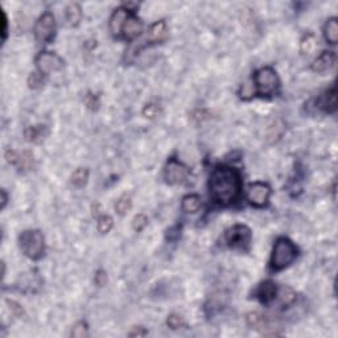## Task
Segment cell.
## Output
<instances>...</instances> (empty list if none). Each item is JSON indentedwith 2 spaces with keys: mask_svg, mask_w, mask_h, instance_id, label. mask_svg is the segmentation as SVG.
<instances>
[{
  "mask_svg": "<svg viewBox=\"0 0 338 338\" xmlns=\"http://www.w3.org/2000/svg\"><path fill=\"white\" fill-rule=\"evenodd\" d=\"M7 305H8V308H10L11 313L14 314V316H16V317H21V316L24 314L23 306H21L20 304H17L16 301L7 300Z\"/></svg>",
  "mask_w": 338,
  "mask_h": 338,
  "instance_id": "cell-32",
  "label": "cell"
},
{
  "mask_svg": "<svg viewBox=\"0 0 338 338\" xmlns=\"http://www.w3.org/2000/svg\"><path fill=\"white\" fill-rule=\"evenodd\" d=\"M167 324L168 326L172 329H180L185 326V321H184V319H182L181 316H178V314H171V316L168 317Z\"/></svg>",
  "mask_w": 338,
  "mask_h": 338,
  "instance_id": "cell-29",
  "label": "cell"
},
{
  "mask_svg": "<svg viewBox=\"0 0 338 338\" xmlns=\"http://www.w3.org/2000/svg\"><path fill=\"white\" fill-rule=\"evenodd\" d=\"M254 86L258 94L272 96L279 87V77L272 67H262L254 74Z\"/></svg>",
  "mask_w": 338,
  "mask_h": 338,
  "instance_id": "cell-4",
  "label": "cell"
},
{
  "mask_svg": "<svg viewBox=\"0 0 338 338\" xmlns=\"http://www.w3.org/2000/svg\"><path fill=\"white\" fill-rule=\"evenodd\" d=\"M148 225V218L144 214H138L132 221V227L135 231H142Z\"/></svg>",
  "mask_w": 338,
  "mask_h": 338,
  "instance_id": "cell-31",
  "label": "cell"
},
{
  "mask_svg": "<svg viewBox=\"0 0 338 338\" xmlns=\"http://www.w3.org/2000/svg\"><path fill=\"white\" fill-rule=\"evenodd\" d=\"M277 293L276 284L271 280L263 281L257 290V297L263 304H270L271 301L275 300Z\"/></svg>",
  "mask_w": 338,
  "mask_h": 338,
  "instance_id": "cell-11",
  "label": "cell"
},
{
  "mask_svg": "<svg viewBox=\"0 0 338 338\" xmlns=\"http://www.w3.org/2000/svg\"><path fill=\"white\" fill-rule=\"evenodd\" d=\"M82 17V10L80 5L77 3H72L66 7L65 10V19H66V23L70 27H77L80 24Z\"/></svg>",
  "mask_w": 338,
  "mask_h": 338,
  "instance_id": "cell-17",
  "label": "cell"
},
{
  "mask_svg": "<svg viewBox=\"0 0 338 338\" xmlns=\"http://www.w3.org/2000/svg\"><path fill=\"white\" fill-rule=\"evenodd\" d=\"M276 295L279 296V299H280L281 305H284V306H288V305L293 304L296 300L295 290H292V288H290V287L283 286L280 287V288H277Z\"/></svg>",
  "mask_w": 338,
  "mask_h": 338,
  "instance_id": "cell-20",
  "label": "cell"
},
{
  "mask_svg": "<svg viewBox=\"0 0 338 338\" xmlns=\"http://www.w3.org/2000/svg\"><path fill=\"white\" fill-rule=\"evenodd\" d=\"M180 235V231H178V229L177 227H175V229H171L169 231H168V239H175L177 238Z\"/></svg>",
  "mask_w": 338,
  "mask_h": 338,
  "instance_id": "cell-35",
  "label": "cell"
},
{
  "mask_svg": "<svg viewBox=\"0 0 338 338\" xmlns=\"http://www.w3.org/2000/svg\"><path fill=\"white\" fill-rule=\"evenodd\" d=\"M317 107L325 113H334L337 110V102H336V89L332 87L330 90L325 91L322 96L317 100Z\"/></svg>",
  "mask_w": 338,
  "mask_h": 338,
  "instance_id": "cell-14",
  "label": "cell"
},
{
  "mask_svg": "<svg viewBox=\"0 0 338 338\" xmlns=\"http://www.w3.org/2000/svg\"><path fill=\"white\" fill-rule=\"evenodd\" d=\"M167 33L168 29L165 21H162V20L161 21H156V23H153V24L149 27V29H148L147 41L152 44L161 43V41H164L165 37H167Z\"/></svg>",
  "mask_w": 338,
  "mask_h": 338,
  "instance_id": "cell-12",
  "label": "cell"
},
{
  "mask_svg": "<svg viewBox=\"0 0 338 338\" xmlns=\"http://www.w3.org/2000/svg\"><path fill=\"white\" fill-rule=\"evenodd\" d=\"M336 61V54L333 52H322L316 58L312 65V70L317 73H324L333 66Z\"/></svg>",
  "mask_w": 338,
  "mask_h": 338,
  "instance_id": "cell-13",
  "label": "cell"
},
{
  "mask_svg": "<svg viewBox=\"0 0 338 338\" xmlns=\"http://www.w3.org/2000/svg\"><path fill=\"white\" fill-rule=\"evenodd\" d=\"M89 180V171L86 168H78L72 175V184L77 188H83Z\"/></svg>",
  "mask_w": 338,
  "mask_h": 338,
  "instance_id": "cell-22",
  "label": "cell"
},
{
  "mask_svg": "<svg viewBox=\"0 0 338 338\" xmlns=\"http://www.w3.org/2000/svg\"><path fill=\"white\" fill-rule=\"evenodd\" d=\"M19 244L21 251L29 259H40L45 250V241L41 231L38 230H25L20 234Z\"/></svg>",
  "mask_w": 338,
  "mask_h": 338,
  "instance_id": "cell-3",
  "label": "cell"
},
{
  "mask_svg": "<svg viewBox=\"0 0 338 338\" xmlns=\"http://www.w3.org/2000/svg\"><path fill=\"white\" fill-rule=\"evenodd\" d=\"M56 33V20L50 12L43 14L34 25V36L41 43H48Z\"/></svg>",
  "mask_w": 338,
  "mask_h": 338,
  "instance_id": "cell-6",
  "label": "cell"
},
{
  "mask_svg": "<svg viewBox=\"0 0 338 338\" xmlns=\"http://www.w3.org/2000/svg\"><path fill=\"white\" fill-rule=\"evenodd\" d=\"M201 208V198L197 194H188L182 198V210L186 213H197Z\"/></svg>",
  "mask_w": 338,
  "mask_h": 338,
  "instance_id": "cell-19",
  "label": "cell"
},
{
  "mask_svg": "<svg viewBox=\"0 0 338 338\" xmlns=\"http://www.w3.org/2000/svg\"><path fill=\"white\" fill-rule=\"evenodd\" d=\"M3 21H4V28H3V40L5 38V34H7V15L3 12Z\"/></svg>",
  "mask_w": 338,
  "mask_h": 338,
  "instance_id": "cell-38",
  "label": "cell"
},
{
  "mask_svg": "<svg viewBox=\"0 0 338 338\" xmlns=\"http://www.w3.org/2000/svg\"><path fill=\"white\" fill-rule=\"evenodd\" d=\"M24 136L28 142L32 143H41L44 139L48 136V129L44 124H38V126H32L24 131Z\"/></svg>",
  "mask_w": 338,
  "mask_h": 338,
  "instance_id": "cell-16",
  "label": "cell"
},
{
  "mask_svg": "<svg viewBox=\"0 0 338 338\" xmlns=\"http://www.w3.org/2000/svg\"><path fill=\"white\" fill-rule=\"evenodd\" d=\"M324 37L329 44L337 43L338 40V21L336 17H332L326 21V24L324 27Z\"/></svg>",
  "mask_w": 338,
  "mask_h": 338,
  "instance_id": "cell-18",
  "label": "cell"
},
{
  "mask_svg": "<svg viewBox=\"0 0 338 338\" xmlns=\"http://www.w3.org/2000/svg\"><path fill=\"white\" fill-rule=\"evenodd\" d=\"M140 329H135L133 332H131V333H129V336H131V337H133V336H145V334H147V332H145V330H140Z\"/></svg>",
  "mask_w": 338,
  "mask_h": 338,
  "instance_id": "cell-36",
  "label": "cell"
},
{
  "mask_svg": "<svg viewBox=\"0 0 338 338\" xmlns=\"http://www.w3.org/2000/svg\"><path fill=\"white\" fill-rule=\"evenodd\" d=\"M131 198H129V195H122L119 200L116 201V204H115V210H116V213L119 215H124L127 214L129 211V209H131Z\"/></svg>",
  "mask_w": 338,
  "mask_h": 338,
  "instance_id": "cell-25",
  "label": "cell"
},
{
  "mask_svg": "<svg viewBox=\"0 0 338 338\" xmlns=\"http://www.w3.org/2000/svg\"><path fill=\"white\" fill-rule=\"evenodd\" d=\"M33 153L31 152V151H24V152L21 153L19 152V155H17V162H16V165H19V167L23 168V169H31V168L33 167Z\"/></svg>",
  "mask_w": 338,
  "mask_h": 338,
  "instance_id": "cell-23",
  "label": "cell"
},
{
  "mask_svg": "<svg viewBox=\"0 0 338 338\" xmlns=\"http://www.w3.org/2000/svg\"><path fill=\"white\" fill-rule=\"evenodd\" d=\"M85 103L90 110H97L98 109V106H99V100H98V98H97L96 96H93V94H87V96H86Z\"/></svg>",
  "mask_w": 338,
  "mask_h": 338,
  "instance_id": "cell-33",
  "label": "cell"
},
{
  "mask_svg": "<svg viewBox=\"0 0 338 338\" xmlns=\"http://www.w3.org/2000/svg\"><path fill=\"white\" fill-rule=\"evenodd\" d=\"M36 66L38 72L45 74H50L53 72H58L64 67V61L60 56L52 52L40 53L36 57Z\"/></svg>",
  "mask_w": 338,
  "mask_h": 338,
  "instance_id": "cell-7",
  "label": "cell"
},
{
  "mask_svg": "<svg viewBox=\"0 0 338 338\" xmlns=\"http://www.w3.org/2000/svg\"><path fill=\"white\" fill-rule=\"evenodd\" d=\"M270 194H271L270 186L267 184H263V182H254L248 186L247 189L248 201L258 208L266 205L268 202V198H270Z\"/></svg>",
  "mask_w": 338,
  "mask_h": 338,
  "instance_id": "cell-9",
  "label": "cell"
},
{
  "mask_svg": "<svg viewBox=\"0 0 338 338\" xmlns=\"http://www.w3.org/2000/svg\"><path fill=\"white\" fill-rule=\"evenodd\" d=\"M96 284L98 287H102L103 284L106 283V280H107V276H106V272L105 271H102V270H99V271L97 272V275H96Z\"/></svg>",
  "mask_w": 338,
  "mask_h": 338,
  "instance_id": "cell-34",
  "label": "cell"
},
{
  "mask_svg": "<svg viewBox=\"0 0 338 338\" xmlns=\"http://www.w3.org/2000/svg\"><path fill=\"white\" fill-rule=\"evenodd\" d=\"M188 175H189V169L177 160H171L164 171V178L171 185L184 182L188 178Z\"/></svg>",
  "mask_w": 338,
  "mask_h": 338,
  "instance_id": "cell-8",
  "label": "cell"
},
{
  "mask_svg": "<svg viewBox=\"0 0 338 338\" xmlns=\"http://www.w3.org/2000/svg\"><path fill=\"white\" fill-rule=\"evenodd\" d=\"M44 82H45V80H44L43 73H40V72L31 73V76H29L28 78V85L31 89L36 90V89H38V87H41V86L44 85Z\"/></svg>",
  "mask_w": 338,
  "mask_h": 338,
  "instance_id": "cell-27",
  "label": "cell"
},
{
  "mask_svg": "<svg viewBox=\"0 0 338 338\" xmlns=\"http://www.w3.org/2000/svg\"><path fill=\"white\" fill-rule=\"evenodd\" d=\"M7 200H8V197H7V193H5V191H1V208H5Z\"/></svg>",
  "mask_w": 338,
  "mask_h": 338,
  "instance_id": "cell-37",
  "label": "cell"
},
{
  "mask_svg": "<svg viewBox=\"0 0 338 338\" xmlns=\"http://www.w3.org/2000/svg\"><path fill=\"white\" fill-rule=\"evenodd\" d=\"M226 242L231 248L247 250L251 242V231L244 225H235L226 233Z\"/></svg>",
  "mask_w": 338,
  "mask_h": 338,
  "instance_id": "cell-5",
  "label": "cell"
},
{
  "mask_svg": "<svg viewBox=\"0 0 338 338\" xmlns=\"http://www.w3.org/2000/svg\"><path fill=\"white\" fill-rule=\"evenodd\" d=\"M209 188L211 197L221 205H230L241 194V176L234 168L219 165L210 175Z\"/></svg>",
  "mask_w": 338,
  "mask_h": 338,
  "instance_id": "cell-1",
  "label": "cell"
},
{
  "mask_svg": "<svg viewBox=\"0 0 338 338\" xmlns=\"http://www.w3.org/2000/svg\"><path fill=\"white\" fill-rule=\"evenodd\" d=\"M113 218L109 217V215H100L98 218V222H97V227H98V231L102 234H107L113 227Z\"/></svg>",
  "mask_w": 338,
  "mask_h": 338,
  "instance_id": "cell-26",
  "label": "cell"
},
{
  "mask_svg": "<svg viewBox=\"0 0 338 338\" xmlns=\"http://www.w3.org/2000/svg\"><path fill=\"white\" fill-rule=\"evenodd\" d=\"M87 336V324L83 322V321H80L77 322L74 326H73L72 330V337L76 338H83Z\"/></svg>",
  "mask_w": 338,
  "mask_h": 338,
  "instance_id": "cell-28",
  "label": "cell"
},
{
  "mask_svg": "<svg viewBox=\"0 0 338 338\" xmlns=\"http://www.w3.org/2000/svg\"><path fill=\"white\" fill-rule=\"evenodd\" d=\"M142 31H143V23L140 21V19L133 15H129L123 27L124 36L127 38H135L142 33Z\"/></svg>",
  "mask_w": 338,
  "mask_h": 338,
  "instance_id": "cell-15",
  "label": "cell"
},
{
  "mask_svg": "<svg viewBox=\"0 0 338 338\" xmlns=\"http://www.w3.org/2000/svg\"><path fill=\"white\" fill-rule=\"evenodd\" d=\"M129 14L127 8H124V7L116 8L111 15V17H110V31H111V33L118 36L120 32H123V27L127 19H129Z\"/></svg>",
  "mask_w": 338,
  "mask_h": 338,
  "instance_id": "cell-10",
  "label": "cell"
},
{
  "mask_svg": "<svg viewBox=\"0 0 338 338\" xmlns=\"http://www.w3.org/2000/svg\"><path fill=\"white\" fill-rule=\"evenodd\" d=\"M143 115L148 119H155L160 115V107L157 105H153V103H149L144 107Z\"/></svg>",
  "mask_w": 338,
  "mask_h": 338,
  "instance_id": "cell-30",
  "label": "cell"
},
{
  "mask_svg": "<svg viewBox=\"0 0 338 338\" xmlns=\"http://www.w3.org/2000/svg\"><path fill=\"white\" fill-rule=\"evenodd\" d=\"M316 48H317V38H316V36L313 33L305 34L300 44L301 52L304 54H312L316 50Z\"/></svg>",
  "mask_w": 338,
  "mask_h": 338,
  "instance_id": "cell-21",
  "label": "cell"
},
{
  "mask_svg": "<svg viewBox=\"0 0 338 338\" xmlns=\"http://www.w3.org/2000/svg\"><path fill=\"white\" fill-rule=\"evenodd\" d=\"M297 257V248L290 239L279 238L274 246L271 267L274 271H281L290 266Z\"/></svg>",
  "mask_w": 338,
  "mask_h": 338,
  "instance_id": "cell-2",
  "label": "cell"
},
{
  "mask_svg": "<svg viewBox=\"0 0 338 338\" xmlns=\"http://www.w3.org/2000/svg\"><path fill=\"white\" fill-rule=\"evenodd\" d=\"M247 324L254 329H260L263 326H266V319L263 317L262 314H259L258 312H250L246 316Z\"/></svg>",
  "mask_w": 338,
  "mask_h": 338,
  "instance_id": "cell-24",
  "label": "cell"
}]
</instances>
